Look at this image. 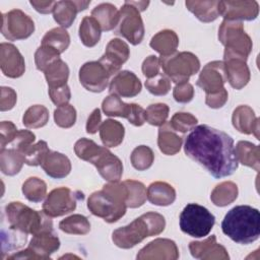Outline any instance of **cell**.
Masks as SVG:
<instances>
[{
	"instance_id": "51",
	"label": "cell",
	"mask_w": 260,
	"mask_h": 260,
	"mask_svg": "<svg viewBox=\"0 0 260 260\" xmlns=\"http://www.w3.org/2000/svg\"><path fill=\"white\" fill-rule=\"evenodd\" d=\"M145 86L154 95H165L171 89V80L165 74L158 73L156 76L146 79Z\"/></svg>"
},
{
	"instance_id": "9",
	"label": "cell",
	"mask_w": 260,
	"mask_h": 260,
	"mask_svg": "<svg viewBox=\"0 0 260 260\" xmlns=\"http://www.w3.org/2000/svg\"><path fill=\"white\" fill-rule=\"evenodd\" d=\"M84 195L80 191H72L67 187H60L52 190L43 203V210L51 217L65 215L76 208L79 200Z\"/></svg>"
},
{
	"instance_id": "14",
	"label": "cell",
	"mask_w": 260,
	"mask_h": 260,
	"mask_svg": "<svg viewBox=\"0 0 260 260\" xmlns=\"http://www.w3.org/2000/svg\"><path fill=\"white\" fill-rule=\"evenodd\" d=\"M226 75L222 61H212L207 63L201 70L197 79V86L203 89L206 94L215 93L224 89Z\"/></svg>"
},
{
	"instance_id": "5",
	"label": "cell",
	"mask_w": 260,
	"mask_h": 260,
	"mask_svg": "<svg viewBox=\"0 0 260 260\" xmlns=\"http://www.w3.org/2000/svg\"><path fill=\"white\" fill-rule=\"evenodd\" d=\"M5 214L9 228L25 234L37 235L45 231H53L51 216L43 211H37L19 201L6 205Z\"/></svg>"
},
{
	"instance_id": "24",
	"label": "cell",
	"mask_w": 260,
	"mask_h": 260,
	"mask_svg": "<svg viewBox=\"0 0 260 260\" xmlns=\"http://www.w3.org/2000/svg\"><path fill=\"white\" fill-rule=\"evenodd\" d=\"M89 4L90 1H57L53 10L54 19L61 25V27H69L73 23L76 14L81 10H84Z\"/></svg>"
},
{
	"instance_id": "23",
	"label": "cell",
	"mask_w": 260,
	"mask_h": 260,
	"mask_svg": "<svg viewBox=\"0 0 260 260\" xmlns=\"http://www.w3.org/2000/svg\"><path fill=\"white\" fill-rule=\"evenodd\" d=\"M233 126L241 133L254 134L259 139V118L254 111L246 105L237 107L233 112Z\"/></svg>"
},
{
	"instance_id": "43",
	"label": "cell",
	"mask_w": 260,
	"mask_h": 260,
	"mask_svg": "<svg viewBox=\"0 0 260 260\" xmlns=\"http://www.w3.org/2000/svg\"><path fill=\"white\" fill-rule=\"evenodd\" d=\"M103 148L104 146H100L94 141L87 138H80L74 144L75 154L79 158L89 161L90 164L102 152Z\"/></svg>"
},
{
	"instance_id": "8",
	"label": "cell",
	"mask_w": 260,
	"mask_h": 260,
	"mask_svg": "<svg viewBox=\"0 0 260 260\" xmlns=\"http://www.w3.org/2000/svg\"><path fill=\"white\" fill-rule=\"evenodd\" d=\"M214 222V215L207 208L197 203L187 204L180 214L181 231L194 238L207 236Z\"/></svg>"
},
{
	"instance_id": "38",
	"label": "cell",
	"mask_w": 260,
	"mask_h": 260,
	"mask_svg": "<svg viewBox=\"0 0 260 260\" xmlns=\"http://www.w3.org/2000/svg\"><path fill=\"white\" fill-rule=\"evenodd\" d=\"M59 228L66 234L86 235L90 231L88 219L81 214H72L59 222Z\"/></svg>"
},
{
	"instance_id": "31",
	"label": "cell",
	"mask_w": 260,
	"mask_h": 260,
	"mask_svg": "<svg viewBox=\"0 0 260 260\" xmlns=\"http://www.w3.org/2000/svg\"><path fill=\"white\" fill-rule=\"evenodd\" d=\"M219 1H186L187 9L192 12L200 21L210 22L219 16Z\"/></svg>"
},
{
	"instance_id": "59",
	"label": "cell",
	"mask_w": 260,
	"mask_h": 260,
	"mask_svg": "<svg viewBox=\"0 0 260 260\" xmlns=\"http://www.w3.org/2000/svg\"><path fill=\"white\" fill-rule=\"evenodd\" d=\"M229 94L226 89H222L221 91L211 93V94H206L205 98V104L211 108V109H219L224 106V104L228 102Z\"/></svg>"
},
{
	"instance_id": "52",
	"label": "cell",
	"mask_w": 260,
	"mask_h": 260,
	"mask_svg": "<svg viewBox=\"0 0 260 260\" xmlns=\"http://www.w3.org/2000/svg\"><path fill=\"white\" fill-rule=\"evenodd\" d=\"M173 96L176 102L186 104L189 103L194 96L193 85L189 82H182L176 84L173 90Z\"/></svg>"
},
{
	"instance_id": "57",
	"label": "cell",
	"mask_w": 260,
	"mask_h": 260,
	"mask_svg": "<svg viewBox=\"0 0 260 260\" xmlns=\"http://www.w3.org/2000/svg\"><path fill=\"white\" fill-rule=\"evenodd\" d=\"M17 95L14 89L7 86L1 87V98H0V110L8 111L11 110L16 104Z\"/></svg>"
},
{
	"instance_id": "54",
	"label": "cell",
	"mask_w": 260,
	"mask_h": 260,
	"mask_svg": "<svg viewBox=\"0 0 260 260\" xmlns=\"http://www.w3.org/2000/svg\"><path fill=\"white\" fill-rule=\"evenodd\" d=\"M36 136L32 132L28 130H18L15 138L10 143L12 148H15L23 153V151L34 143Z\"/></svg>"
},
{
	"instance_id": "7",
	"label": "cell",
	"mask_w": 260,
	"mask_h": 260,
	"mask_svg": "<svg viewBox=\"0 0 260 260\" xmlns=\"http://www.w3.org/2000/svg\"><path fill=\"white\" fill-rule=\"evenodd\" d=\"M160 67L166 76L176 84L188 82L190 76L198 72L200 61L191 52H175L159 58Z\"/></svg>"
},
{
	"instance_id": "36",
	"label": "cell",
	"mask_w": 260,
	"mask_h": 260,
	"mask_svg": "<svg viewBox=\"0 0 260 260\" xmlns=\"http://www.w3.org/2000/svg\"><path fill=\"white\" fill-rule=\"evenodd\" d=\"M102 28L92 16H84L79 25V38L86 47L95 46L101 39Z\"/></svg>"
},
{
	"instance_id": "39",
	"label": "cell",
	"mask_w": 260,
	"mask_h": 260,
	"mask_svg": "<svg viewBox=\"0 0 260 260\" xmlns=\"http://www.w3.org/2000/svg\"><path fill=\"white\" fill-rule=\"evenodd\" d=\"M124 184L127 188V207L137 208L143 205L147 199L145 186L141 182L134 180H126L124 181Z\"/></svg>"
},
{
	"instance_id": "37",
	"label": "cell",
	"mask_w": 260,
	"mask_h": 260,
	"mask_svg": "<svg viewBox=\"0 0 260 260\" xmlns=\"http://www.w3.org/2000/svg\"><path fill=\"white\" fill-rule=\"evenodd\" d=\"M70 36L63 27H54L46 32L42 39V45L48 46L62 54L69 47Z\"/></svg>"
},
{
	"instance_id": "16",
	"label": "cell",
	"mask_w": 260,
	"mask_h": 260,
	"mask_svg": "<svg viewBox=\"0 0 260 260\" xmlns=\"http://www.w3.org/2000/svg\"><path fill=\"white\" fill-rule=\"evenodd\" d=\"M130 51L128 45L121 39L111 40L107 47L105 54L100 58V62L106 67L111 75L117 74L122 65L128 60Z\"/></svg>"
},
{
	"instance_id": "61",
	"label": "cell",
	"mask_w": 260,
	"mask_h": 260,
	"mask_svg": "<svg viewBox=\"0 0 260 260\" xmlns=\"http://www.w3.org/2000/svg\"><path fill=\"white\" fill-rule=\"evenodd\" d=\"M30 5L40 13L43 14H48L53 12L54 7L56 5V1H36L31 0Z\"/></svg>"
},
{
	"instance_id": "26",
	"label": "cell",
	"mask_w": 260,
	"mask_h": 260,
	"mask_svg": "<svg viewBox=\"0 0 260 260\" xmlns=\"http://www.w3.org/2000/svg\"><path fill=\"white\" fill-rule=\"evenodd\" d=\"M183 139L172 128L170 122L165 123L158 129L157 145L159 150L167 155H174L181 149Z\"/></svg>"
},
{
	"instance_id": "13",
	"label": "cell",
	"mask_w": 260,
	"mask_h": 260,
	"mask_svg": "<svg viewBox=\"0 0 260 260\" xmlns=\"http://www.w3.org/2000/svg\"><path fill=\"white\" fill-rule=\"evenodd\" d=\"M111 76L100 61L86 62L79 69V81L81 85L92 92H102L107 87Z\"/></svg>"
},
{
	"instance_id": "3",
	"label": "cell",
	"mask_w": 260,
	"mask_h": 260,
	"mask_svg": "<svg viewBox=\"0 0 260 260\" xmlns=\"http://www.w3.org/2000/svg\"><path fill=\"white\" fill-rule=\"evenodd\" d=\"M222 233L238 244H250L260 235V214L250 205H238L225 214L221 222Z\"/></svg>"
},
{
	"instance_id": "60",
	"label": "cell",
	"mask_w": 260,
	"mask_h": 260,
	"mask_svg": "<svg viewBox=\"0 0 260 260\" xmlns=\"http://www.w3.org/2000/svg\"><path fill=\"white\" fill-rule=\"evenodd\" d=\"M102 125V116L100 109H94L86 122V132L89 134H94Z\"/></svg>"
},
{
	"instance_id": "48",
	"label": "cell",
	"mask_w": 260,
	"mask_h": 260,
	"mask_svg": "<svg viewBox=\"0 0 260 260\" xmlns=\"http://www.w3.org/2000/svg\"><path fill=\"white\" fill-rule=\"evenodd\" d=\"M27 234L8 228L7 235L2 231V254L5 251H11L22 247L26 242Z\"/></svg>"
},
{
	"instance_id": "49",
	"label": "cell",
	"mask_w": 260,
	"mask_h": 260,
	"mask_svg": "<svg viewBox=\"0 0 260 260\" xmlns=\"http://www.w3.org/2000/svg\"><path fill=\"white\" fill-rule=\"evenodd\" d=\"M197 122H198L197 118L195 116H193L192 114L178 112L172 117L170 124L176 132L186 133V132L192 130L196 126Z\"/></svg>"
},
{
	"instance_id": "17",
	"label": "cell",
	"mask_w": 260,
	"mask_h": 260,
	"mask_svg": "<svg viewBox=\"0 0 260 260\" xmlns=\"http://www.w3.org/2000/svg\"><path fill=\"white\" fill-rule=\"evenodd\" d=\"M0 66L3 74L10 78L20 77L25 71V62L18 49L9 43L0 45Z\"/></svg>"
},
{
	"instance_id": "40",
	"label": "cell",
	"mask_w": 260,
	"mask_h": 260,
	"mask_svg": "<svg viewBox=\"0 0 260 260\" xmlns=\"http://www.w3.org/2000/svg\"><path fill=\"white\" fill-rule=\"evenodd\" d=\"M49 120V111L43 105L30 106L22 117V123L27 128H41Z\"/></svg>"
},
{
	"instance_id": "62",
	"label": "cell",
	"mask_w": 260,
	"mask_h": 260,
	"mask_svg": "<svg viewBox=\"0 0 260 260\" xmlns=\"http://www.w3.org/2000/svg\"><path fill=\"white\" fill-rule=\"evenodd\" d=\"M133 6H135L139 11H143L149 4V1H129Z\"/></svg>"
},
{
	"instance_id": "11",
	"label": "cell",
	"mask_w": 260,
	"mask_h": 260,
	"mask_svg": "<svg viewBox=\"0 0 260 260\" xmlns=\"http://www.w3.org/2000/svg\"><path fill=\"white\" fill-rule=\"evenodd\" d=\"M59 247L60 240L53 231H45L34 235L26 249L8 256L7 259H50L51 254Z\"/></svg>"
},
{
	"instance_id": "45",
	"label": "cell",
	"mask_w": 260,
	"mask_h": 260,
	"mask_svg": "<svg viewBox=\"0 0 260 260\" xmlns=\"http://www.w3.org/2000/svg\"><path fill=\"white\" fill-rule=\"evenodd\" d=\"M50 151L48 144L44 140H40L36 144L29 145L24 151L23 155L25 158V164L28 166H40L45 157V155Z\"/></svg>"
},
{
	"instance_id": "4",
	"label": "cell",
	"mask_w": 260,
	"mask_h": 260,
	"mask_svg": "<svg viewBox=\"0 0 260 260\" xmlns=\"http://www.w3.org/2000/svg\"><path fill=\"white\" fill-rule=\"evenodd\" d=\"M166 226L165 217L157 212H146L135 218L129 224L113 232L114 244L122 249H130L145 238L159 235Z\"/></svg>"
},
{
	"instance_id": "25",
	"label": "cell",
	"mask_w": 260,
	"mask_h": 260,
	"mask_svg": "<svg viewBox=\"0 0 260 260\" xmlns=\"http://www.w3.org/2000/svg\"><path fill=\"white\" fill-rule=\"evenodd\" d=\"M41 167L49 177L54 179L65 178L71 171L69 158L63 153L52 150L45 155Z\"/></svg>"
},
{
	"instance_id": "33",
	"label": "cell",
	"mask_w": 260,
	"mask_h": 260,
	"mask_svg": "<svg viewBox=\"0 0 260 260\" xmlns=\"http://www.w3.org/2000/svg\"><path fill=\"white\" fill-rule=\"evenodd\" d=\"M25 162L24 155L15 148H4L0 150V169L7 176H14L21 170Z\"/></svg>"
},
{
	"instance_id": "34",
	"label": "cell",
	"mask_w": 260,
	"mask_h": 260,
	"mask_svg": "<svg viewBox=\"0 0 260 260\" xmlns=\"http://www.w3.org/2000/svg\"><path fill=\"white\" fill-rule=\"evenodd\" d=\"M44 74L48 82L49 88L59 87L67 84V80L69 77V68L67 64L61 58H59L45 69Z\"/></svg>"
},
{
	"instance_id": "28",
	"label": "cell",
	"mask_w": 260,
	"mask_h": 260,
	"mask_svg": "<svg viewBox=\"0 0 260 260\" xmlns=\"http://www.w3.org/2000/svg\"><path fill=\"white\" fill-rule=\"evenodd\" d=\"M150 47L160 54V57L172 55L179 45V38L174 30L164 29L155 34L149 43Z\"/></svg>"
},
{
	"instance_id": "27",
	"label": "cell",
	"mask_w": 260,
	"mask_h": 260,
	"mask_svg": "<svg viewBox=\"0 0 260 260\" xmlns=\"http://www.w3.org/2000/svg\"><path fill=\"white\" fill-rule=\"evenodd\" d=\"M147 199L151 204L158 206L171 205L176 199V191L172 185L166 182H153L147 190Z\"/></svg>"
},
{
	"instance_id": "35",
	"label": "cell",
	"mask_w": 260,
	"mask_h": 260,
	"mask_svg": "<svg viewBox=\"0 0 260 260\" xmlns=\"http://www.w3.org/2000/svg\"><path fill=\"white\" fill-rule=\"evenodd\" d=\"M238 197V186L231 181L222 182L214 187L210 199L216 206L223 207L233 203Z\"/></svg>"
},
{
	"instance_id": "2",
	"label": "cell",
	"mask_w": 260,
	"mask_h": 260,
	"mask_svg": "<svg viewBox=\"0 0 260 260\" xmlns=\"http://www.w3.org/2000/svg\"><path fill=\"white\" fill-rule=\"evenodd\" d=\"M126 200L127 188L124 182H110L88 197L87 208L93 215L112 223L125 214Z\"/></svg>"
},
{
	"instance_id": "12",
	"label": "cell",
	"mask_w": 260,
	"mask_h": 260,
	"mask_svg": "<svg viewBox=\"0 0 260 260\" xmlns=\"http://www.w3.org/2000/svg\"><path fill=\"white\" fill-rule=\"evenodd\" d=\"M35 30L32 19L20 9H12L2 14L1 32L9 41L27 39Z\"/></svg>"
},
{
	"instance_id": "55",
	"label": "cell",
	"mask_w": 260,
	"mask_h": 260,
	"mask_svg": "<svg viewBox=\"0 0 260 260\" xmlns=\"http://www.w3.org/2000/svg\"><path fill=\"white\" fill-rule=\"evenodd\" d=\"M49 95L53 104L59 107L61 105L68 104L71 98V91L69 86L67 84H64L59 87L49 88Z\"/></svg>"
},
{
	"instance_id": "46",
	"label": "cell",
	"mask_w": 260,
	"mask_h": 260,
	"mask_svg": "<svg viewBox=\"0 0 260 260\" xmlns=\"http://www.w3.org/2000/svg\"><path fill=\"white\" fill-rule=\"evenodd\" d=\"M169 110L166 104H152L145 110V121L153 126H161L167 122Z\"/></svg>"
},
{
	"instance_id": "1",
	"label": "cell",
	"mask_w": 260,
	"mask_h": 260,
	"mask_svg": "<svg viewBox=\"0 0 260 260\" xmlns=\"http://www.w3.org/2000/svg\"><path fill=\"white\" fill-rule=\"evenodd\" d=\"M184 151L216 179L231 176L238 169L233 138L208 125L192 129L185 140Z\"/></svg>"
},
{
	"instance_id": "21",
	"label": "cell",
	"mask_w": 260,
	"mask_h": 260,
	"mask_svg": "<svg viewBox=\"0 0 260 260\" xmlns=\"http://www.w3.org/2000/svg\"><path fill=\"white\" fill-rule=\"evenodd\" d=\"M100 175L109 182H118L123 174V165L118 156L113 154L106 146L91 162Z\"/></svg>"
},
{
	"instance_id": "44",
	"label": "cell",
	"mask_w": 260,
	"mask_h": 260,
	"mask_svg": "<svg viewBox=\"0 0 260 260\" xmlns=\"http://www.w3.org/2000/svg\"><path fill=\"white\" fill-rule=\"evenodd\" d=\"M130 159L133 168L138 171H145L151 167L154 160V154L150 147L139 145L133 149Z\"/></svg>"
},
{
	"instance_id": "47",
	"label": "cell",
	"mask_w": 260,
	"mask_h": 260,
	"mask_svg": "<svg viewBox=\"0 0 260 260\" xmlns=\"http://www.w3.org/2000/svg\"><path fill=\"white\" fill-rule=\"evenodd\" d=\"M54 120L56 125L61 128H70L76 121V110L69 104L61 105L54 111Z\"/></svg>"
},
{
	"instance_id": "6",
	"label": "cell",
	"mask_w": 260,
	"mask_h": 260,
	"mask_svg": "<svg viewBox=\"0 0 260 260\" xmlns=\"http://www.w3.org/2000/svg\"><path fill=\"white\" fill-rule=\"evenodd\" d=\"M218 40L224 46L223 58L246 59L252 51V40L246 34L242 21L223 19L218 28Z\"/></svg>"
},
{
	"instance_id": "56",
	"label": "cell",
	"mask_w": 260,
	"mask_h": 260,
	"mask_svg": "<svg viewBox=\"0 0 260 260\" xmlns=\"http://www.w3.org/2000/svg\"><path fill=\"white\" fill-rule=\"evenodd\" d=\"M159 68H160L159 58L154 55H150L146 59H144L141 67L142 73L147 79L152 78L156 76L158 73H160Z\"/></svg>"
},
{
	"instance_id": "15",
	"label": "cell",
	"mask_w": 260,
	"mask_h": 260,
	"mask_svg": "<svg viewBox=\"0 0 260 260\" xmlns=\"http://www.w3.org/2000/svg\"><path fill=\"white\" fill-rule=\"evenodd\" d=\"M219 15L228 20H253L258 16L257 1H219Z\"/></svg>"
},
{
	"instance_id": "50",
	"label": "cell",
	"mask_w": 260,
	"mask_h": 260,
	"mask_svg": "<svg viewBox=\"0 0 260 260\" xmlns=\"http://www.w3.org/2000/svg\"><path fill=\"white\" fill-rule=\"evenodd\" d=\"M60 58V54L54 50L51 47L43 46L38 48V50L35 53V63L37 66V69L40 71H45V69L53 63L55 60Z\"/></svg>"
},
{
	"instance_id": "29",
	"label": "cell",
	"mask_w": 260,
	"mask_h": 260,
	"mask_svg": "<svg viewBox=\"0 0 260 260\" xmlns=\"http://www.w3.org/2000/svg\"><path fill=\"white\" fill-rule=\"evenodd\" d=\"M125 134L124 126L116 120L108 119L100 127V137L106 147H116L123 141Z\"/></svg>"
},
{
	"instance_id": "10",
	"label": "cell",
	"mask_w": 260,
	"mask_h": 260,
	"mask_svg": "<svg viewBox=\"0 0 260 260\" xmlns=\"http://www.w3.org/2000/svg\"><path fill=\"white\" fill-rule=\"evenodd\" d=\"M117 32L125 38L130 44L138 45L144 37V25L140 11L129 1H125L119 11V22Z\"/></svg>"
},
{
	"instance_id": "53",
	"label": "cell",
	"mask_w": 260,
	"mask_h": 260,
	"mask_svg": "<svg viewBox=\"0 0 260 260\" xmlns=\"http://www.w3.org/2000/svg\"><path fill=\"white\" fill-rule=\"evenodd\" d=\"M18 130L10 121H2L0 124V146L4 149L6 145L11 143L15 138Z\"/></svg>"
},
{
	"instance_id": "41",
	"label": "cell",
	"mask_w": 260,
	"mask_h": 260,
	"mask_svg": "<svg viewBox=\"0 0 260 260\" xmlns=\"http://www.w3.org/2000/svg\"><path fill=\"white\" fill-rule=\"evenodd\" d=\"M22 193L30 202H41L47 194L46 183L38 177H30L22 184Z\"/></svg>"
},
{
	"instance_id": "58",
	"label": "cell",
	"mask_w": 260,
	"mask_h": 260,
	"mask_svg": "<svg viewBox=\"0 0 260 260\" xmlns=\"http://www.w3.org/2000/svg\"><path fill=\"white\" fill-rule=\"evenodd\" d=\"M126 119L134 126H141L145 122V110L137 104H130V111Z\"/></svg>"
},
{
	"instance_id": "22",
	"label": "cell",
	"mask_w": 260,
	"mask_h": 260,
	"mask_svg": "<svg viewBox=\"0 0 260 260\" xmlns=\"http://www.w3.org/2000/svg\"><path fill=\"white\" fill-rule=\"evenodd\" d=\"M246 61L239 57L223 58L226 81L236 89L243 88L250 80V70Z\"/></svg>"
},
{
	"instance_id": "20",
	"label": "cell",
	"mask_w": 260,
	"mask_h": 260,
	"mask_svg": "<svg viewBox=\"0 0 260 260\" xmlns=\"http://www.w3.org/2000/svg\"><path fill=\"white\" fill-rule=\"evenodd\" d=\"M141 82L139 78L131 71H119L112 78L109 90L112 94L123 98H133L141 91Z\"/></svg>"
},
{
	"instance_id": "19",
	"label": "cell",
	"mask_w": 260,
	"mask_h": 260,
	"mask_svg": "<svg viewBox=\"0 0 260 260\" xmlns=\"http://www.w3.org/2000/svg\"><path fill=\"white\" fill-rule=\"evenodd\" d=\"M191 255L202 260H228L230 258L226 249L216 243V237L211 235L202 242L193 241L189 244Z\"/></svg>"
},
{
	"instance_id": "18",
	"label": "cell",
	"mask_w": 260,
	"mask_h": 260,
	"mask_svg": "<svg viewBox=\"0 0 260 260\" xmlns=\"http://www.w3.org/2000/svg\"><path fill=\"white\" fill-rule=\"evenodd\" d=\"M137 259L176 260L179 258V250L176 243L170 239H155L143 247L136 256Z\"/></svg>"
},
{
	"instance_id": "30",
	"label": "cell",
	"mask_w": 260,
	"mask_h": 260,
	"mask_svg": "<svg viewBox=\"0 0 260 260\" xmlns=\"http://www.w3.org/2000/svg\"><path fill=\"white\" fill-rule=\"evenodd\" d=\"M235 153L238 159V162L252 168L255 171L260 169V148L258 145L253 144L252 142L241 140L237 143L235 148Z\"/></svg>"
},
{
	"instance_id": "42",
	"label": "cell",
	"mask_w": 260,
	"mask_h": 260,
	"mask_svg": "<svg viewBox=\"0 0 260 260\" xmlns=\"http://www.w3.org/2000/svg\"><path fill=\"white\" fill-rule=\"evenodd\" d=\"M104 113L109 117L126 118L130 111V104H126L116 94L108 95L102 103Z\"/></svg>"
},
{
	"instance_id": "32",
	"label": "cell",
	"mask_w": 260,
	"mask_h": 260,
	"mask_svg": "<svg viewBox=\"0 0 260 260\" xmlns=\"http://www.w3.org/2000/svg\"><path fill=\"white\" fill-rule=\"evenodd\" d=\"M91 16L99 22L102 30H111L118 25L119 11L111 3H102L91 10Z\"/></svg>"
}]
</instances>
